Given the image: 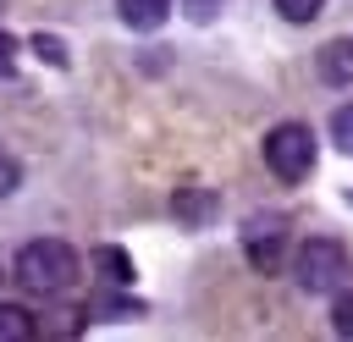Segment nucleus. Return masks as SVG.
I'll use <instances>...</instances> for the list:
<instances>
[{"instance_id":"9d476101","label":"nucleus","mask_w":353,"mask_h":342,"mask_svg":"<svg viewBox=\"0 0 353 342\" xmlns=\"http://www.w3.org/2000/svg\"><path fill=\"white\" fill-rule=\"evenodd\" d=\"M331 138H336L342 154H353V105H336L331 110Z\"/></svg>"},{"instance_id":"6e6552de","label":"nucleus","mask_w":353,"mask_h":342,"mask_svg":"<svg viewBox=\"0 0 353 342\" xmlns=\"http://www.w3.org/2000/svg\"><path fill=\"white\" fill-rule=\"evenodd\" d=\"M33 331H39V320L22 303H0V342H28Z\"/></svg>"},{"instance_id":"0eeeda50","label":"nucleus","mask_w":353,"mask_h":342,"mask_svg":"<svg viewBox=\"0 0 353 342\" xmlns=\"http://www.w3.org/2000/svg\"><path fill=\"white\" fill-rule=\"evenodd\" d=\"M320 72H325L331 83H353V44H347V39L325 44V50H320Z\"/></svg>"},{"instance_id":"39448f33","label":"nucleus","mask_w":353,"mask_h":342,"mask_svg":"<svg viewBox=\"0 0 353 342\" xmlns=\"http://www.w3.org/2000/svg\"><path fill=\"white\" fill-rule=\"evenodd\" d=\"M171 210H176V221H188V226H204V221L221 210V199H215V193H204V188H182V193L171 199Z\"/></svg>"},{"instance_id":"423d86ee","label":"nucleus","mask_w":353,"mask_h":342,"mask_svg":"<svg viewBox=\"0 0 353 342\" xmlns=\"http://www.w3.org/2000/svg\"><path fill=\"white\" fill-rule=\"evenodd\" d=\"M116 11L127 28H160L171 17V0H116Z\"/></svg>"},{"instance_id":"f257e3e1","label":"nucleus","mask_w":353,"mask_h":342,"mask_svg":"<svg viewBox=\"0 0 353 342\" xmlns=\"http://www.w3.org/2000/svg\"><path fill=\"white\" fill-rule=\"evenodd\" d=\"M11 276H17L22 292L55 298V292H66V287L77 281V254H72L66 243H55V237H39V243H28V248L17 254Z\"/></svg>"},{"instance_id":"ddd939ff","label":"nucleus","mask_w":353,"mask_h":342,"mask_svg":"<svg viewBox=\"0 0 353 342\" xmlns=\"http://www.w3.org/2000/svg\"><path fill=\"white\" fill-rule=\"evenodd\" d=\"M17 182H22V165H17L11 154H0V199H6V193H17Z\"/></svg>"},{"instance_id":"1a4fd4ad","label":"nucleus","mask_w":353,"mask_h":342,"mask_svg":"<svg viewBox=\"0 0 353 342\" xmlns=\"http://www.w3.org/2000/svg\"><path fill=\"white\" fill-rule=\"evenodd\" d=\"M94 265H99V276H105L110 287L132 281V270H127V254H121V248H99V254H94Z\"/></svg>"},{"instance_id":"20e7f679","label":"nucleus","mask_w":353,"mask_h":342,"mask_svg":"<svg viewBox=\"0 0 353 342\" xmlns=\"http://www.w3.org/2000/svg\"><path fill=\"white\" fill-rule=\"evenodd\" d=\"M281 243H287V226H281V215H254V221L243 226V248H248V259H254L265 276L281 265Z\"/></svg>"},{"instance_id":"dca6fc26","label":"nucleus","mask_w":353,"mask_h":342,"mask_svg":"<svg viewBox=\"0 0 353 342\" xmlns=\"http://www.w3.org/2000/svg\"><path fill=\"white\" fill-rule=\"evenodd\" d=\"M33 50H39V55H50V61H55V66H61V61H66V55H61V44H55V39H44V33H39V39H33Z\"/></svg>"},{"instance_id":"f03ea898","label":"nucleus","mask_w":353,"mask_h":342,"mask_svg":"<svg viewBox=\"0 0 353 342\" xmlns=\"http://www.w3.org/2000/svg\"><path fill=\"white\" fill-rule=\"evenodd\" d=\"M265 165L281 177V182H298L314 171V132L303 121H281L270 138H265Z\"/></svg>"},{"instance_id":"9b49d317","label":"nucleus","mask_w":353,"mask_h":342,"mask_svg":"<svg viewBox=\"0 0 353 342\" xmlns=\"http://www.w3.org/2000/svg\"><path fill=\"white\" fill-rule=\"evenodd\" d=\"M320 6H325V0H276V11H281L287 22H314Z\"/></svg>"},{"instance_id":"7ed1b4c3","label":"nucleus","mask_w":353,"mask_h":342,"mask_svg":"<svg viewBox=\"0 0 353 342\" xmlns=\"http://www.w3.org/2000/svg\"><path fill=\"white\" fill-rule=\"evenodd\" d=\"M347 276V248L331 237H309L298 248V287L303 292H336Z\"/></svg>"},{"instance_id":"4468645a","label":"nucleus","mask_w":353,"mask_h":342,"mask_svg":"<svg viewBox=\"0 0 353 342\" xmlns=\"http://www.w3.org/2000/svg\"><path fill=\"white\" fill-rule=\"evenodd\" d=\"M182 11H188L193 22H210V17L221 11V0H182Z\"/></svg>"},{"instance_id":"f8f14e48","label":"nucleus","mask_w":353,"mask_h":342,"mask_svg":"<svg viewBox=\"0 0 353 342\" xmlns=\"http://www.w3.org/2000/svg\"><path fill=\"white\" fill-rule=\"evenodd\" d=\"M331 325H336V336H353V292H342L331 303Z\"/></svg>"},{"instance_id":"2eb2a0df","label":"nucleus","mask_w":353,"mask_h":342,"mask_svg":"<svg viewBox=\"0 0 353 342\" xmlns=\"http://www.w3.org/2000/svg\"><path fill=\"white\" fill-rule=\"evenodd\" d=\"M11 61H17V39H11V33H0V77L11 72Z\"/></svg>"}]
</instances>
